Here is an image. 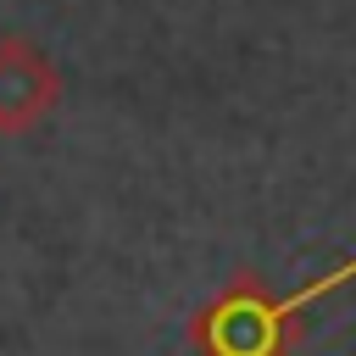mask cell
Segmentation results:
<instances>
[{
    "label": "cell",
    "instance_id": "cell-1",
    "mask_svg": "<svg viewBox=\"0 0 356 356\" xmlns=\"http://www.w3.org/2000/svg\"><path fill=\"white\" fill-rule=\"evenodd\" d=\"M350 278H356V256L345 267L300 284L295 295H284L256 267H239L217 295H206L189 312V345H195V356H289L300 339V317L323 295L345 289Z\"/></svg>",
    "mask_w": 356,
    "mask_h": 356
},
{
    "label": "cell",
    "instance_id": "cell-2",
    "mask_svg": "<svg viewBox=\"0 0 356 356\" xmlns=\"http://www.w3.org/2000/svg\"><path fill=\"white\" fill-rule=\"evenodd\" d=\"M61 106V67L28 33H0V134L22 139Z\"/></svg>",
    "mask_w": 356,
    "mask_h": 356
}]
</instances>
